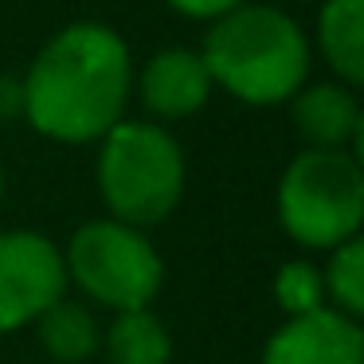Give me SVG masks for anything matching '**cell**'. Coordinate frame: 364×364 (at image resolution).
Masks as SVG:
<instances>
[{"instance_id":"6da1fadb","label":"cell","mask_w":364,"mask_h":364,"mask_svg":"<svg viewBox=\"0 0 364 364\" xmlns=\"http://www.w3.org/2000/svg\"><path fill=\"white\" fill-rule=\"evenodd\" d=\"M134 71V51L118 28L75 20L51 32L20 79L24 122L55 145H95L126 118Z\"/></svg>"},{"instance_id":"7a4b0ae2","label":"cell","mask_w":364,"mask_h":364,"mask_svg":"<svg viewBox=\"0 0 364 364\" xmlns=\"http://www.w3.org/2000/svg\"><path fill=\"white\" fill-rule=\"evenodd\" d=\"M212 87L243 106H286L309 82L314 48L301 24L278 4L247 0L212 20L200 43Z\"/></svg>"},{"instance_id":"3957f363","label":"cell","mask_w":364,"mask_h":364,"mask_svg":"<svg viewBox=\"0 0 364 364\" xmlns=\"http://www.w3.org/2000/svg\"><path fill=\"white\" fill-rule=\"evenodd\" d=\"M95 145V184L110 220L149 231L181 208L188 161L168 126L149 118H122Z\"/></svg>"},{"instance_id":"277c9868","label":"cell","mask_w":364,"mask_h":364,"mask_svg":"<svg viewBox=\"0 0 364 364\" xmlns=\"http://www.w3.org/2000/svg\"><path fill=\"white\" fill-rule=\"evenodd\" d=\"M274 212L290 243L333 251L360 235L364 165L348 149H298L274 188Z\"/></svg>"},{"instance_id":"5b68a950","label":"cell","mask_w":364,"mask_h":364,"mask_svg":"<svg viewBox=\"0 0 364 364\" xmlns=\"http://www.w3.org/2000/svg\"><path fill=\"white\" fill-rule=\"evenodd\" d=\"M63 251L67 286L82 294L87 301L126 314L145 309L165 286V259L157 243L141 228H129L122 220H87L71 231Z\"/></svg>"},{"instance_id":"8992f818","label":"cell","mask_w":364,"mask_h":364,"mask_svg":"<svg viewBox=\"0 0 364 364\" xmlns=\"http://www.w3.org/2000/svg\"><path fill=\"white\" fill-rule=\"evenodd\" d=\"M67 298L63 251L32 228L0 231V337L32 329L48 306Z\"/></svg>"},{"instance_id":"52a82bcc","label":"cell","mask_w":364,"mask_h":364,"mask_svg":"<svg viewBox=\"0 0 364 364\" xmlns=\"http://www.w3.org/2000/svg\"><path fill=\"white\" fill-rule=\"evenodd\" d=\"M262 364H364V329L329 306L286 317L262 345Z\"/></svg>"},{"instance_id":"ba28073f","label":"cell","mask_w":364,"mask_h":364,"mask_svg":"<svg viewBox=\"0 0 364 364\" xmlns=\"http://www.w3.org/2000/svg\"><path fill=\"white\" fill-rule=\"evenodd\" d=\"M134 95L141 98L149 122H184L196 118L215 95L212 75L196 48H161L134 71Z\"/></svg>"},{"instance_id":"9c48e42d","label":"cell","mask_w":364,"mask_h":364,"mask_svg":"<svg viewBox=\"0 0 364 364\" xmlns=\"http://www.w3.org/2000/svg\"><path fill=\"white\" fill-rule=\"evenodd\" d=\"M290 126L301 137V149H348L360 157L364 137V110L356 87L337 79L306 82L290 98Z\"/></svg>"},{"instance_id":"30bf717a","label":"cell","mask_w":364,"mask_h":364,"mask_svg":"<svg viewBox=\"0 0 364 364\" xmlns=\"http://www.w3.org/2000/svg\"><path fill=\"white\" fill-rule=\"evenodd\" d=\"M333 79L360 90L364 82V0H317L314 43Z\"/></svg>"},{"instance_id":"8fae6325","label":"cell","mask_w":364,"mask_h":364,"mask_svg":"<svg viewBox=\"0 0 364 364\" xmlns=\"http://www.w3.org/2000/svg\"><path fill=\"white\" fill-rule=\"evenodd\" d=\"M36 341H40L43 356L55 364H87L102 348V325L95 321L90 306L75 298H59L36 317Z\"/></svg>"},{"instance_id":"7c38bea8","label":"cell","mask_w":364,"mask_h":364,"mask_svg":"<svg viewBox=\"0 0 364 364\" xmlns=\"http://www.w3.org/2000/svg\"><path fill=\"white\" fill-rule=\"evenodd\" d=\"M98 353L110 364H173L176 345L168 325L153 314V306H145V309L114 314V321L102 329V348Z\"/></svg>"},{"instance_id":"4fadbf2b","label":"cell","mask_w":364,"mask_h":364,"mask_svg":"<svg viewBox=\"0 0 364 364\" xmlns=\"http://www.w3.org/2000/svg\"><path fill=\"white\" fill-rule=\"evenodd\" d=\"M329 259L321 262V282H325V306L341 314L364 317V239H345L341 247L325 251Z\"/></svg>"},{"instance_id":"5bb4252c","label":"cell","mask_w":364,"mask_h":364,"mask_svg":"<svg viewBox=\"0 0 364 364\" xmlns=\"http://www.w3.org/2000/svg\"><path fill=\"white\" fill-rule=\"evenodd\" d=\"M274 301L286 317H298V314H314V309L325 306V282H321V267L309 259H290L278 267L274 282Z\"/></svg>"},{"instance_id":"9a60e30c","label":"cell","mask_w":364,"mask_h":364,"mask_svg":"<svg viewBox=\"0 0 364 364\" xmlns=\"http://www.w3.org/2000/svg\"><path fill=\"white\" fill-rule=\"evenodd\" d=\"M165 4L176 12V16H184V20L212 24V20H220L223 12L239 9V4H247V0H165Z\"/></svg>"},{"instance_id":"2e32d148","label":"cell","mask_w":364,"mask_h":364,"mask_svg":"<svg viewBox=\"0 0 364 364\" xmlns=\"http://www.w3.org/2000/svg\"><path fill=\"white\" fill-rule=\"evenodd\" d=\"M24 118V87L16 75H0V126Z\"/></svg>"},{"instance_id":"e0dca14e","label":"cell","mask_w":364,"mask_h":364,"mask_svg":"<svg viewBox=\"0 0 364 364\" xmlns=\"http://www.w3.org/2000/svg\"><path fill=\"white\" fill-rule=\"evenodd\" d=\"M4 184H9V176H4V161H0V200H4Z\"/></svg>"},{"instance_id":"ac0fdd59","label":"cell","mask_w":364,"mask_h":364,"mask_svg":"<svg viewBox=\"0 0 364 364\" xmlns=\"http://www.w3.org/2000/svg\"><path fill=\"white\" fill-rule=\"evenodd\" d=\"M301 4H306V0H301ZM314 4H317V0H314Z\"/></svg>"}]
</instances>
